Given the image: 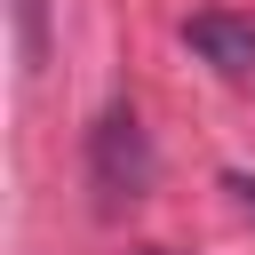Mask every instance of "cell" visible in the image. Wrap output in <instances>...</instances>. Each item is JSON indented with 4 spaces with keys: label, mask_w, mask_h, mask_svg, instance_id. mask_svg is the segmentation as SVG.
Here are the masks:
<instances>
[{
    "label": "cell",
    "mask_w": 255,
    "mask_h": 255,
    "mask_svg": "<svg viewBox=\"0 0 255 255\" xmlns=\"http://www.w3.org/2000/svg\"><path fill=\"white\" fill-rule=\"evenodd\" d=\"M223 191H239V207H255V175H223Z\"/></svg>",
    "instance_id": "cell-4"
},
{
    "label": "cell",
    "mask_w": 255,
    "mask_h": 255,
    "mask_svg": "<svg viewBox=\"0 0 255 255\" xmlns=\"http://www.w3.org/2000/svg\"><path fill=\"white\" fill-rule=\"evenodd\" d=\"M88 183H96V207L104 215H120V207H135L151 191V135H143V120H135L128 96L104 104L96 128H88Z\"/></svg>",
    "instance_id": "cell-1"
},
{
    "label": "cell",
    "mask_w": 255,
    "mask_h": 255,
    "mask_svg": "<svg viewBox=\"0 0 255 255\" xmlns=\"http://www.w3.org/2000/svg\"><path fill=\"white\" fill-rule=\"evenodd\" d=\"M16 56H24V72L48 64V0H16Z\"/></svg>",
    "instance_id": "cell-3"
},
{
    "label": "cell",
    "mask_w": 255,
    "mask_h": 255,
    "mask_svg": "<svg viewBox=\"0 0 255 255\" xmlns=\"http://www.w3.org/2000/svg\"><path fill=\"white\" fill-rule=\"evenodd\" d=\"M183 48H191L207 72H223V80H255V24H247V16L199 8V16L183 24Z\"/></svg>",
    "instance_id": "cell-2"
}]
</instances>
